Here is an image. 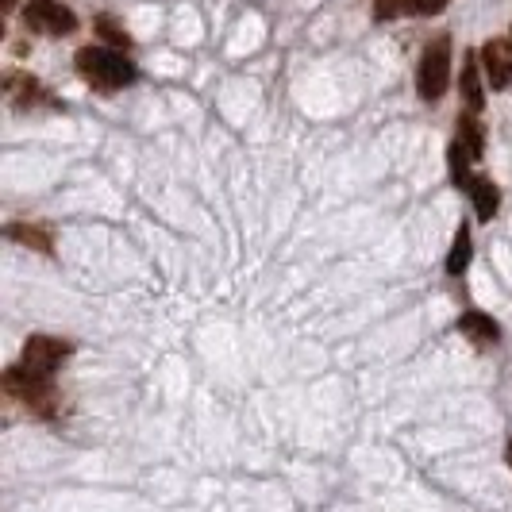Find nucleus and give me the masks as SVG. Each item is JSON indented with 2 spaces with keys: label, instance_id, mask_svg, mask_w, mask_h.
<instances>
[{
  "label": "nucleus",
  "instance_id": "f257e3e1",
  "mask_svg": "<svg viewBox=\"0 0 512 512\" xmlns=\"http://www.w3.org/2000/svg\"><path fill=\"white\" fill-rule=\"evenodd\" d=\"M74 66L77 74L85 77L89 85H97V89H124V85H131L139 77V70L131 66L124 54L108 51V47H81Z\"/></svg>",
  "mask_w": 512,
  "mask_h": 512
},
{
  "label": "nucleus",
  "instance_id": "f03ea898",
  "mask_svg": "<svg viewBox=\"0 0 512 512\" xmlns=\"http://www.w3.org/2000/svg\"><path fill=\"white\" fill-rule=\"evenodd\" d=\"M451 85V39L439 35L436 43H428V51L420 58V70H416V89L424 101H439Z\"/></svg>",
  "mask_w": 512,
  "mask_h": 512
},
{
  "label": "nucleus",
  "instance_id": "7ed1b4c3",
  "mask_svg": "<svg viewBox=\"0 0 512 512\" xmlns=\"http://www.w3.org/2000/svg\"><path fill=\"white\" fill-rule=\"evenodd\" d=\"M74 355V343H66V339H51V335H31L24 347V366L31 374H43V378H51L54 370L62 366V362Z\"/></svg>",
  "mask_w": 512,
  "mask_h": 512
},
{
  "label": "nucleus",
  "instance_id": "20e7f679",
  "mask_svg": "<svg viewBox=\"0 0 512 512\" xmlns=\"http://www.w3.org/2000/svg\"><path fill=\"white\" fill-rule=\"evenodd\" d=\"M4 389H8L16 401H27L31 409L51 412V397H54L51 378H43V374H31L27 366H20V370H4Z\"/></svg>",
  "mask_w": 512,
  "mask_h": 512
},
{
  "label": "nucleus",
  "instance_id": "39448f33",
  "mask_svg": "<svg viewBox=\"0 0 512 512\" xmlns=\"http://www.w3.org/2000/svg\"><path fill=\"white\" fill-rule=\"evenodd\" d=\"M24 20L31 31H43V35H70V31H77V16L70 8H62L58 0H27Z\"/></svg>",
  "mask_w": 512,
  "mask_h": 512
},
{
  "label": "nucleus",
  "instance_id": "423d86ee",
  "mask_svg": "<svg viewBox=\"0 0 512 512\" xmlns=\"http://www.w3.org/2000/svg\"><path fill=\"white\" fill-rule=\"evenodd\" d=\"M482 66H486V77L493 89H509L512 85V43L489 39L486 47H482Z\"/></svg>",
  "mask_w": 512,
  "mask_h": 512
},
{
  "label": "nucleus",
  "instance_id": "0eeeda50",
  "mask_svg": "<svg viewBox=\"0 0 512 512\" xmlns=\"http://www.w3.org/2000/svg\"><path fill=\"white\" fill-rule=\"evenodd\" d=\"M466 193H470V201L478 208V220H493L497 216V205H501V193H497V185L482 174H474L470 185H466Z\"/></svg>",
  "mask_w": 512,
  "mask_h": 512
},
{
  "label": "nucleus",
  "instance_id": "6e6552de",
  "mask_svg": "<svg viewBox=\"0 0 512 512\" xmlns=\"http://www.w3.org/2000/svg\"><path fill=\"white\" fill-rule=\"evenodd\" d=\"M459 332L466 335V339H474L478 347H489V343L501 339V328L489 320L486 312H466V316L459 320Z\"/></svg>",
  "mask_w": 512,
  "mask_h": 512
},
{
  "label": "nucleus",
  "instance_id": "1a4fd4ad",
  "mask_svg": "<svg viewBox=\"0 0 512 512\" xmlns=\"http://www.w3.org/2000/svg\"><path fill=\"white\" fill-rule=\"evenodd\" d=\"M459 143L470 158H482V151H486V131H482V124L474 120V112L459 120Z\"/></svg>",
  "mask_w": 512,
  "mask_h": 512
},
{
  "label": "nucleus",
  "instance_id": "9d476101",
  "mask_svg": "<svg viewBox=\"0 0 512 512\" xmlns=\"http://www.w3.org/2000/svg\"><path fill=\"white\" fill-rule=\"evenodd\" d=\"M8 239H12V243H24V247H35V251H43V255L54 251L51 235L43 228H31V224H8Z\"/></svg>",
  "mask_w": 512,
  "mask_h": 512
},
{
  "label": "nucleus",
  "instance_id": "9b49d317",
  "mask_svg": "<svg viewBox=\"0 0 512 512\" xmlns=\"http://www.w3.org/2000/svg\"><path fill=\"white\" fill-rule=\"evenodd\" d=\"M462 101H466L470 112H482V104H486L482 81H478V62H474V58H466V66H462Z\"/></svg>",
  "mask_w": 512,
  "mask_h": 512
},
{
  "label": "nucleus",
  "instance_id": "f8f14e48",
  "mask_svg": "<svg viewBox=\"0 0 512 512\" xmlns=\"http://www.w3.org/2000/svg\"><path fill=\"white\" fill-rule=\"evenodd\" d=\"M474 255V243H470V231L459 228L455 231V243H451V255H447V274L451 278H459L462 270H466V262Z\"/></svg>",
  "mask_w": 512,
  "mask_h": 512
},
{
  "label": "nucleus",
  "instance_id": "ddd939ff",
  "mask_svg": "<svg viewBox=\"0 0 512 512\" xmlns=\"http://www.w3.org/2000/svg\"><path fill=\"white\" fill-rule=\"evenodd\" d=\"M97 31H101V35L108 39V43H112V47H128V43H131L128 31L112 24V16H101V20H97Z\"/></svg>",
  "mask_w": 512,
  "mask_h": 512
},
{
  "label": "nucleus",
  "instance_id": "4468645a",
  "mask_svg": "<svg viewBox=\"0 0 512 512\" xmlns=\"http://www.w3.org/2000/svg\"><path fill=\"white\" fill-rule=\"evenodd\" d=\"M405 8H412V0H374V16L378 20H397Z\"/></svg>",
  "mask_w": 512,
  "mask_h": 512
},
{
  "label": "nucleus",
  "instance_id": "2eb2a0df",
  "mask_svg": "<svg viewBox=\"0 0 512 512\" xmlns=\"http://www.w3.org/2000/svg\"><path fill=\"white\" fill-rule=\"evenodd\" d=\"M447 8V0H412V12L416 16H439Z\"/></svg>",
  "mask_w": 512,
  "mask_h": 512
},
{
  "label": "nucleus",
  "instance_id": "dca6fc26",
  "mask_svg": "<svg viewBox=\"0 0 512 512\" xmlns=\"http://www.w3.org/2000/svg\"><path fill=\"white\" fill-rule=\"evenodd\" d=\"M16 8V0H4V12H12Z\"/></svg>",
  "mask_w": 512,
  "mask_h": 512
},
{
  "label": "nucleus",
  "instance_id": "f3484780",
  "mask_svg": "<svg viewBox=\"0 0 512 512\" xmlns=\"http://www.w3.org/2000/svg\"><path fill=\"white\" fill-rule=\"evenodd\" d=\"M509 459H512V443H509Z\"/></svg>",
  "mask_w": 512,
  "mask_h": 512
},
{
  "label": "nucleus",
  "instance_id": "a211bd4d",
  "mask_svg": "<svg viewBox=\"0 0 512 512\" xmlns=\"http://www.w3.org/2000/svg\"><path fill=\"white\" fill-rule=\"evenodd\" d=\"M509 43H512V35H509Z\"/></svg>",
  "mask_w": 512,
  "mask_h": 512
}]
</instances>
